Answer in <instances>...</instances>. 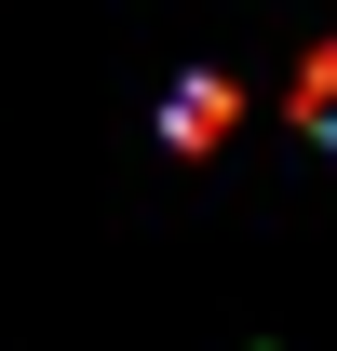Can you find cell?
I'll return each instance as SVG.
<instances>
[{
    "label": "cell",
    "instance_id": "2",
    "mask_svg": "<svg viewBox=\"0 0 337 351\" xmlns=\"http://www.w3.org/2000/svg\"><path fill=\"white\" fill-rule=\"evenodd\" d=\"M297 135H324V149H337V54L297 68Z\"/></svg>",
    "mask_w": 337,
    "mask_h": 351
},
{
    "label": "cell",
    "instance_id": "1",
    "mask_svg": "<svg viewBox=\"0 0 337 351\" xmlns=\"http://www.w3.org/2000/svg\"><path fill=\"white\" fill-rule=\"evenodd\" d=\"M216 122H229V82H175L162 95V135H175V149H203Z\"/></svg>",
    "mask_w": 337,
    "mask_h": 351
}]
</instances>
